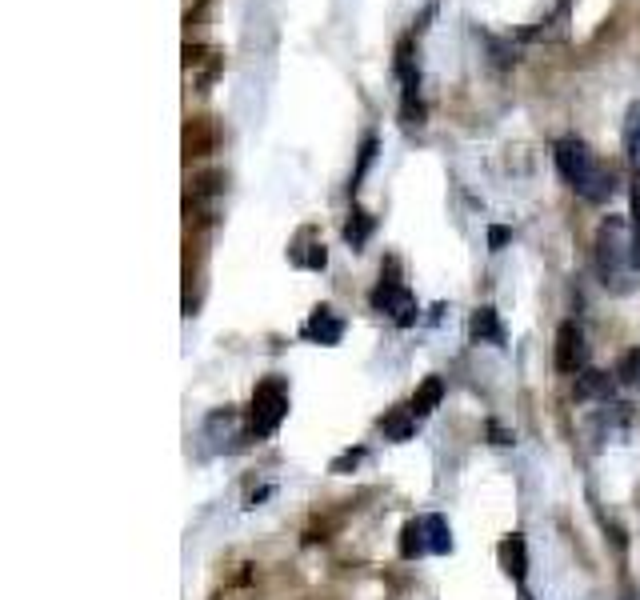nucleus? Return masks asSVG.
Returning <instances> with one entry per match:
<instances>
[{
  "instance_id": "f257e3e1",
  "label": "nucleus",
  "mask_w": 640,
  "mask_h": 600,
  "mask_svg": "<svg viewBox=\"0 0 640 600\" xmlns=\"http://www.w3.org/2000/svg\"><path fill=\"white\" fill-rule=\"evenodd\" d=\"M556 168H560V176H564L588 204L608 200L612 188H616V184H612V168L600 164L596 152H592L584 140H576V136L556 140Z\"/></svg>"
},
{
  "instance_id": "f03ea898",
  "label": "nucleus",
  "mask_w": 640,
  "mask_h": 600,
  "mask_svg": "<svg viewBox=\"0 0 640 600\" xmlns=\"http://www.w3.org/2000/svg\"><path fill=\"white\" fill-rule=\"evenodd\" d=\"M592 260H596V272L608 288L624 292L628 288V276H632V240H628V224L620 216H608L600 228H596V248H592Z\"/></svg>"
},
{
  "instance_id": "7ed1b4c3",
  "label": "nucleus",
  "mask_w": 640,
  "mask_h": 600,
  "mask_svg": "<svg viewBox=\"0 0 640 600\" xmlns=\"http://www.w3.org/2000/svg\"><path fill=\"white\" fill-rule=\"evenodd\" d=\"M288 416V388L280 376H268L256 384L252 404H248V432L252 436H272L280 428V420Z\"/></svg>"
},
{
  "instance_id": "20e7f679",
  "label": "nucleus",
  "mask_w": 640,
  "mask_h": 600,
  "mask_svg": "<svg viewBox=\"0 0 640 600\" xmlns=\"http://www.w3.org/2000/svg\"><path fill=\"white\" fill-rule=\"evenodd\" d=\"M452 548V532L444 524V516H416L404 524L400 532V556H424V552H448Z\"/></svg>"
},
{
  "instance_id": "39448f33",
  "label": "nucleus",
  "mask_w": 640,
  "mask_h": 600,
  "mask_svg": "<svg viewBox=\"0 0 640 600\" xmlns=\"http://www.w3.org/2000/svg\"><path fill=\"white\" fill-rule=\"evenodd\" d=\"M372 304H376L380 312H388L396 324H412V320H416V300H412V292H408L396 276H380V284H376V292H372Z\"/></svg>"
},
{
  "instance_id": "423d86ee",
  "label": "nucleus",
  "mask_w": 640,
  "mask_h": 600,
  "mask_svg": "<svg viewBox=\"0 0 640 600\" xmlns=\"http://www.w3.org/2000/svg\"><path fill=\"white\" fill-rule=\"evenodd\" d=\"M580 364H584V332L572 320H564L556 328V368L560 372H576Z\"/></svg>"
},
{
  "instance_id": "0eeeda50",
  "label": "nucleus",
  "mask_w": 640,
  "mask_h": 600,
  "mask_svg": "<svg viewBox=\"0 0 640 600\" xmlns=\"http://www.w3.org/2000/svg\"><path fill=\"white\" fill-rule=\"evenodd\" d=\"M304 336L308 340H320V344H336L340 336H344V320L328 308V304H320L312 316H308V324H304Z\"/></svg>"
},
{
  "instance_id": "6e6552de",
  "label": "nucleus",
  "mask_w": 640,
  "mask_h": 600,
  "mask_svg": "<svg viewBox=\"0 0 640 600\" xmlns=\"http://www.w3.org/2000/svg\"><path fill=\"white\" fill-rule=\"evenodd\" d=\"M472 340H480V344H504V328H500V320H496V308H476V316H472Z\"/></svg>"
},
{
  "instance_id": "1a4fd4ad",
  "label": "nucleus",
  "mask_w": 640,
  "mask_h": 600,
  "mask_svg": "<svg viewBox=\"0 0 640 600\" xmlns=\"http://www.w3.org/2000/svg\"><path fill=\"white\" fill-rule=\"evenodd\" d=\"M440 396H444V380H440V376H428V380L412 392V400H408L412 416H416V420H420V416H428V412L440 404Z\"/></svg>"
},
{
  "instance_id": "9d476101",
  "label": "nucleus",
  "mask_w": 640,
  "mask_h": 600,
  "mask_svg": "<svg viewBox=\"0 0 640 600\" xmlns=\"http://www.w3.org/2000/svg\"><path fill=\"white\" fill-rule=\"evenodd\" d=\"M380 428H384V436H392V440H408L412 428H416V416H412V408L404 404V408H392V416H384Z\"/></svg>"
},
{
  "instance_id": "9b49d317",
  "label": "nucleus",
  "mask_w": 640,
  "mask_h": 600,
  "mask_svg": "<svg viewBox=\"0 0 640 600\" xmlns=\"http://www.w3.org/2000/svg\"><path fill=\"white\" fill-rule=\"evenodd\" d=\"M500 560H504V572H508L512 580H524V540H520V536H508V540L500 544Z\"/></svg>"
},
{
  "instance_id": "f8f14e48",
  "label": "nucleus",
  "mask_w": 640,
  "mask_h": 600,
  "mask_svg": "<svg viewBox=\"0 0 640 600\" xmlns=\"http://www.w3.org/2000/svg\"><path fill=\"white\" fill-rule=\"evenodd\" d=\"M344 236H348V244H352V248H360V244L372 236V216H368L364 208H356V212H352V220L344 224Z\"/></svg>"
},
{
  "instance_id": "ddd939ff",
  "label": "nucleus",
  "mask_w": 640,
  "mask_h": 600,
  "mask_svg": "<svg viewBox=\"0 0 640 600\" xmlns=\"http://www.w3.org/2000/svg\"><path fill=\"white\" fill-rule=\"evenodd\" d=\"M608 388H612V380L604 372H584L576 384V396H608Z\"/></svg>"
},
{
  "instance_id": "4468645a",
  "label": "nucleus",
  "mask_w": 640,
  "mask_h": 600,
  "mask_svg": "<svg viewBox=\"0 0 640 600\" xmlns=\"http://www.w3.org/2000/svg\"><path fill=\"white\" fill-rule=\"evenodd\" d=\"M616 376H620L624 384H632V388H640V348H632V352H624V360H620V368H616Z\"/></svg>"
},
{
  "instance_id": "2eb2a0df",
  "label": "nucleus",
  "mask_w": 640,
  "mask_h": 600,
  "mask_svg": "<svg viewBox=\"0 0 640 600\" xmlns=\"http://www.w3.org/2000/svg\"><path fill=\"white\" fill-rule=\"evenodd\" d=\"M632 264L640 268V176L632 184Z\"/></svg>"
},
{
  "instance_id": "dca6fc26",
  "label": "nucleus",
  "mask_w": 640,
  "mask_h": 600,
  "mask_svg": "<svg viewBox=\"0 0 640 600\" xmlns=\"http://www.w3.org/2000/svg\"><path fill=\"white\" fill-rule=\"evenodd\" d=\"M628 156H632L636 176H640V108H636L632 120H628Z\"/></svg>"
},
{
  "instance_id": "f3484780",
  "label": "nucleus",
  "mask_w": 640,
  "mask_h": 600,
  "mask_svg": "<svg viewBox=\"0 0 640 600\" xmlns=\"http://www.w3.org/2000/svg\"><path fill=\"white\" fill-rule=\"evenodd\" d=\"M372 152H376V140H364V148H360V168H356V176H352V188L360 184V176H364V168L372 164Z\"/></svg>"
},
{
  "instance_id": "a211bd4d",
  "label": "nucleus",
  "mask_w": 640,
  "mask_h": 600,
  "mask_svg": "<svg viewBox=\"0 0 640 600\" xmlns=\"http://www.w3.org/2000/svg\"><path fill=\"white\" fill-rule=\"evenodd\" d=\"M504 240H508V232H504V228H492V232H488V244H492V248H500Z\"/></svg>"
}]
</instances>
